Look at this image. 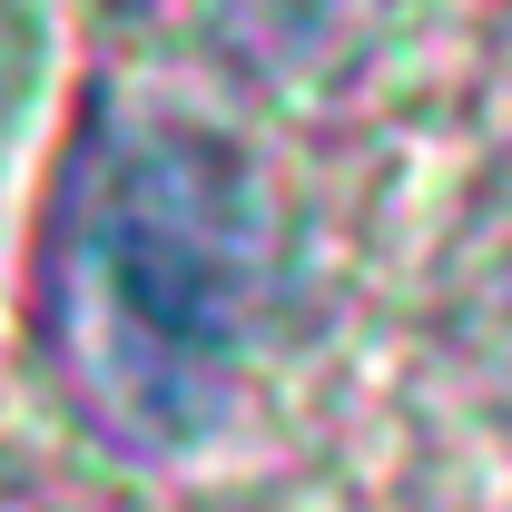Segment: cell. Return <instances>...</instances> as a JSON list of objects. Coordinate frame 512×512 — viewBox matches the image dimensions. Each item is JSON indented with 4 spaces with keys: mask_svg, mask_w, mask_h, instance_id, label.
I'll return each instance as SVG.
<instances>
[{
    "mask_svg": "<svg viewBox=\"0 0 512 512\" xmlns=\"http://www.w3.org/2000/svg\"><path fill=\"white\" fill-rule=\"evenodd\" d=\"M266 296L247 158L188 119H99L60 207V345L79 394L178 444L217 414Z\"/></svg>",
    "mask_w": 512,
    "mask_h": 512,
    "instance_id": "obj_1",
    "label": "cell"
}]
</instances>
